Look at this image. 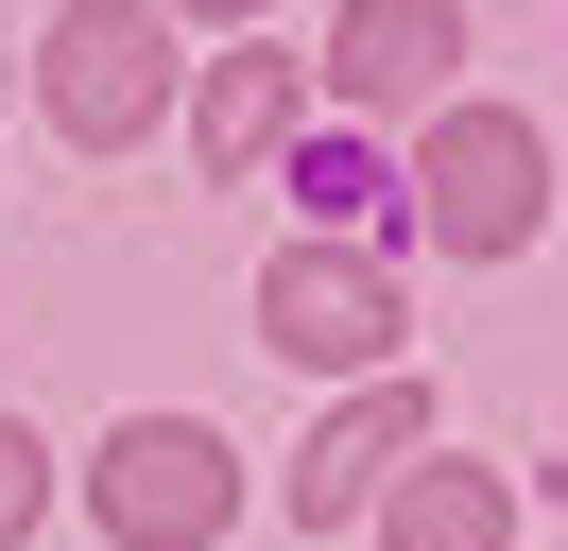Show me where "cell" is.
Returning a JSON list of instances; mask_svg holds the SVG:
<instances>
[{
    "label": "cell",
    "instance_id": "6da1fadb",
    "mask_svg": "<svg viewBox=\"0 0 568 551\" xmlns=\"http://www.w3.org/2000/svg\"><path fill=\"white\" fill-rule=\"evenodd\" d=\"M414 207H430L448 259H517V241L551 224V156H534V121H517V103H448L430 156H414Z\"/></svg>",
    "mask_w": 568,
    "mask_h": 551
},
{
    "label": "cell",
    "instance_id": "7a4b0ae2",
    "mask_svg": "<svg viewBox=\"0 0 568 551\" xmlns=\"http://www.w3.org/2000/svg\"><path fill=\"white\" fill-rule=\"evenodd\" d=\"M36 87H52V138H87V156L155 138V103H173V34H155V0H70V18L36 34Z\"/></svg>",
    "mask_w": 568,
    "mask_h": 551
},
{
    "label": "cell",
    "instance_id": "3957f363",
    "mask_svg": "<svg viewBox=\"0 0 568 551\" xmlns=\"http://www.w3.org/2000/svg\"><path fill=\"white\" fill-rule=\"evenodd\" d=\"M87 500H104V534H121V551H207L242 482H224V431H190V413H139V431H104Z\"/></svg>",
    "mask_w": 568,
    "mask_h": 551
},
{
    "label": "cell",
    "instance_id": "277c9868",
    "mask_svg": "<svg viewBox=\"0 0 568 551\" xmlns=\"http://www.w3.org/2000/svg\"><path fill=\"white\" fill-rule=\"evenodd\" d=\"M258 344H293V362H327V379H379L396 362V276L345 259V241H293V259L258 276Z\"/></svg>",
    "mask_w": 568,
    "mask_h": 551
},
{
    "label": "cell",
    "instance_id": "5b68a950",
    "mask_svg": "<svg viewBox=\"0 0 568 551\" xmlns=\"http://www.w3.org/2000/svg\"><path fill=\"white\" fill-rule=\"evenodd\" d=\"M414 431H430V397H414V379H362V413H327V431H311V465H293V517H311V534H345V500H379Z\"/></svg>",
    "mask_w": 568,
    "mask_h": 551
},
{
    "label": "cell",
    "instance_id": "8992f818",
    "mask_svg": "<svg viewBox=\"0 0 568 551\" xmlns=\"http://www.w3.org/2000/svg\"><path fill=\"white\" fill-rule=\"evenodd\" d=\"M448 52H465V18H448V0H345V34H327V87H345V103H430V87H448Z\"/></svg>",
    "mask_w": 568,
    "mask_h": 551
},
{
    "label": "cell",
    "instance_id": "52a82bcc",
    "mask_svg": "<svg viewBox=\"0 0 568 551\" xmlns=\"http://www.w3.org/2000/svg\"><path fill=\"white\" fill-rule=\"evenodd\" d=\"M293 138V52H224L207 69V172H258Z\"/></svg>",
    "mask_w": 568,
    "mask_h": 551
},
{
    "label": "cell",
    "instance_id": "ba28073f",
    "mask_svg": "<svg viewBox=\"0 0 568 551\" xmlns=\"http://www.w3.org/2000/svg\"><path fill=\"white\" fill-rule=\"evenodd\" d=\"M499 534H517V500L483 465H414L396 482V551H499Z\"/></svg>",
    "mask_w": 568,
    "mask_h": 551
},
{
    "label": "cell",
    "instance_id": "9c48e42d",
    "mask_svg": "<svg viewBox=\"0 0 568 551\" xmlns=\"http://www.w3.org/2000/svg\"><path fill=\"white\" fill-rule=\"evenodd\" d=\"M36 500H52V448H36V431H0V551L36 534Z\"/></svg>",
    "mask_w": 568,
    "mask_h": 551
},
{
    "label": "cell",
    "instance_id": "30bf717a",
    "mask_svg": "<svg viewBox=\"0 0 568 551\" xmlns=\"http://www.w3.org/2000/svg\"><path fill=\"white\" fill-rule=\"evenodd\" d=\"M190 18H258V0H190Z\"/></svg>",
    "mask_w": 568,
    "mask_h": 551
}]
</instances>
